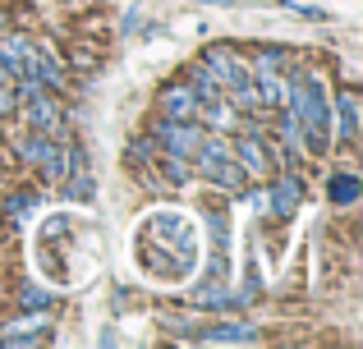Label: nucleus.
I'll use <instances>...</instances> for the list:
<instances>
[{
  "instance_id": "5701e85b",
  "label": "nucleus",
  "mask_w": 363,
  "mask_h": 349,
  "mask_svg": "<svg viewBox=\"0 0 363 349\" xmlns=\"http://www.w3.org/2000/svg\"><path fill=\"white\" fill-rule=\"evenodd\" d=\"M198 5H235V0H198Z\"/></svg>"
},
{
  "instance_id": "f03ea898",
  "label": "nucleus",
  "mask_w": 363,
  "mask_h": 349,
  "mask_svg": "<svg viewBox=\"0 0 363 349\" xmlns=\"http://www.w3.org/2000/svg\"><path fill=\"white\" fill-rule=\"evenodd\" d=\"M203 134L207 129L194 125V120H161L157 125V138H161V147H166V156H184V161H194Z\"/></svg>"
},
{
  "instance_id": "20e7f679",
  "label": "nucleus",
  "mask_w": 363,
  "mask_h": 349,
  "mask_svg": "<svg viewBox=\"0 0 363 349\" xmlns=\"http://www.w3.org/2000/svg\"><path fill=\"white\" fill-rule=\"evenodd\" d=\"M18 152H23V161L42 166L46 179H60V175H65V152H60V147H55L46 134H28L23 143H18Z\"/></svg>"
},
{
  "instance_id": "2eb2a0df",
  "label": "nucleus",
  "mask_w": 363,
  "mask_h": 349,
  "mask_svg": "<svg viewBox=\"0 0 363 349\" xmlns=\"http://www.w3.org/2000/svg\"><path fill=\"white\" fill-rule=\"evenodd\" d=\"M276 134H281L285 152H294V147H303V125H299V115H294V110H285V115H281V125H276Z\"/></svg>"
},
{
  "instance_id": "1a4fd4ad",
  "label": "nucleus",
  "mask_w": 363,
  "mask_h": 349,
  "mask_svg": "<svg viewBox=\"0 0 363 349\" xmlns=\"http://www.w3.org/2000/svg\"><path fill=\"white\" fill-rule=\"evenodd\" d=\"M203 341L207 345H253L257 331L248 322H221V326H212V331H203Z\"/></svg>"
},
{
  "instance_id": "dca6fc26",
  "label": "nucleus",
  "mask_w": 363,
  "mask_h": 349,
  "mask_svg": "<svg viewBox=\"0 0 363 349\" xmlns=\"http://www.w3.org/2000/svg\"><path fill=\"white\" fill-rule=\"evenodd\" d=\"M359 193H363V184L354 175H336V179H331V202H336V207H350Z\"/></svg>"
},
{
  "instance_id": "423d86ee",
  "label": "nucleus",
  "mask_w": 363,
  "mask_h": 349,
  "mask_svg": "<svg viewBox=\"0 0 363 349\" xmlns=\"http://www.w3.org/2000/svg\"><path fill=\"white\" fill-rule=\"evenodd\" d=\"M198 171H203L212 184H221L225 193H244V171H240V161L235 156H216V161H194Z\"/></svg>"
},
{
  "instance_id": "393cba45",
  "label": "nucleus",
  "mask_w": 363,
  "mask_h": 349,
  "mask_svg": "<svg viewBox=\"0 0 363 349\" xmlns=\"http://www.w3.org/2000/svg\"><path fill=\"white\" fill-rule=\"evenodd\" d=\"M0 28H5V14H0Z\"/></svg>"
},
{
  "instance_id": "a211bd4d",
  "label": "nucleus",
  "mask_w": 363,
  "mask_h": 349,
  "mask_svg": "<svg viewBox=\"0 0 363 349\" xmlns=\"http://www.w3.org/2000/svg\"><path fill=\"white\" fill-rule=\"evenodd\" d=\"M18 304L46 313V308H51V294H46V290H37V285H23V290H18Z\"/></svg>"
},
{
  "instance_id": "412c9836",
  "label": "nucleus",
  "mask_w": 363,
  "mask_h": 349,
  "mask_svg": "<svg viewBox=\"0 0 363 349\" xmlns=\"http://www.w3.org/2000/svg\"><path fill=\"white\" fill-rule=\"evenodd\" d=\"M18 106V97H14V88H9V79H0V115H9V110Z\"/></svg>"
},
{
  "instance_id": "9d476101",
  "label": "nucleus",
  "mask_w": 363,
  "mask_h": 349,
  "mask_svg": "<svg viewBox=\"0 0 363 349\" xmlns=\"http://www.w3.org/2000/svg\"><path fill=\"white\" fill-rule=\"evenodd\" d=\"M336 120H340L336 138H340V143H354V138H359V101H354V92H340V101H336Z\"/></svg>"
},
{
  "instance_id": "f8f14e48",
  "label": "nucleus",
  "mask_w": 363,
  "mask_h": 349,
  "mask_svg": "<svg viewBox=\"0 0 363 349\" xmlns=\"http://www.w3.org/2000/svg\"><path fill=\"white\" fill-rule=\"evenodd\" d=\"M194 115H203L207 125L216 129V134H225V129L235 125V106H230L225 97H216V101H198V110H194Z\"/></svg>"
},
{
  "instance_id": "6e6552de",
  "label": "nucleus",
  "mask_w": 363,
  "mask_h": 349,
  "mask_svg": "<svg viewBox=\"0 0 363 349\" xmlns=\"http://www.w3.org/2000/svg\"><path fill=\"white\" fill-rule=\"evenodd\" d=\"M161 110H166V120H194L198 97L189 92V83H175V88L161 92Z\"/></svg>"
},
{
  "instance_id": "f257e3e1",
  "label": "nucleus",
  "mask_w": 363,
  "mask_h": 349,
  "mask_svg": "<svg viewBox=\"0 0 363 349\" xmlns=\"http://www.w3.org/2000/svg\"><path fill=\"white\" fill-rule=\"evenodd\" d=\"M285 101H290V110L299 115V125H303V147H308V152H322V147H327V138H331L327 88H322L313 74L290 69V79H285Z\"/></svg>"
},
{
  "instance_id": "39448f33",
  "label": "nucleus",
  "mask_w": 363,
  "mask_h": 349,
  "mask_svg": "<svg viewBox=\"0 0 363 349\" xmlns=\"http://www.w3.org/2000/svg\"><path fill=\"white\" fill-rule=\"evenodd\" d=\"M230 156L240 161V171H244V179H267L272 175V161H267V147H262V134H248V138H240V143H230Z\"/></svg>"
},
{
  "instance_id": "aec40b11",
  "label": "nucleus",
  "mask_w": 363,
  "mask_h": 349,
  "mask_svg": "<svg viewBox=\"0 0 363 349\" xmlns=\"http://www.w3.org/2000/svg\"><path fill=\"white\" fill-rule=\"evenodd\" d=\"M33 207H37V198H33V193H23V198H9L5 212L14 216V221H23V212H33Z\"/></svg>"
},
{
  "instance_id": "6ab92c4d",
  "label": "nucleus",
  "mask_w": 363,
  "mask_h": 349,
  "mask_svg": "<svg viewBox=\"0 0 363 349\" xmlns=\"http://www.w3.org/2000/svg\"><path fill=\"white\" fill-rule=\"evenodd\" d=\"M161 171H166L170 184H189V171H194V161H184V156H166V166H161Z\"/></svg>"
},
{
  "instance_id": "0eeeda50",
  "label": "nucleus",
  "mask_w": 363,
  "mask_h": 349,
  "mask_svg": "<svg viewBox=\"0 0 363 349\" xmlns=\"http://www.w3.org/2000/svg\"><path fill=\"white\" fill-rule=\"evenodd\" d=\"M299 193H303L299 175H281L276 188H272V198H267V212H272V216H290L294 207H299Z\"/></svg>"
},
{
  "instance_id": "b1692460",
  "label": "nucleus",
  "mask_w": 363,
  "mask_h": 349,
  "mask_svg": "<svg viewBox=\"0 0 363 349\" xmlns=\"http://www.w3.org/2000/svg\"><path fill=\"white\" fill-rule=\"evenodd\" d=\"M0 79H9V74H5V64H0Z\"/></svg>"
},
{
  "instance_id": "7ed1b4c3",
  "label": "nucleus",
  "mask_w": 363,
  "mask_h": 349,
  "mask_svg": "<svg viewBox=\"0 0 363 349\" xmlns=\"http://www.w3.org/2000/svg\"><path fill=\"white\" fill-rule=\"evenodd\" d=\"M203 64H207V74L221 83V92H225V88H235L240 79H248V74H253V69H248V64L240 60V55L230 51V46H207Z\"/></svg>"
},
{
  "instance_id": "9b49d317",
  "label": "nucleus",
  "mask_w": 363,
  "mask_h": 349,
  "mask_svg": "<svg viewBox=\"0 0 363 349\" xmlns=\"http://www.w3.org/2000/svg\"><path fill=\"white\" fill-rule=\"evenodd\" d=\"M28 55H33V42L28 37H5L0 42V64H5V74H23V64H28Z\"/></svg>"
},
{
  "instance_id": "4be33fe9",
  "label": "nucleus",
  "mask_w": 363,
  "mask_h": 349,
  "mask_svg": "<svg viewBox=\"0 0 363 349\" xmlns=\"http://www.w3.org/2000/svg\"><path fill=\"white\" fill-rule=\"evenodd\" d=\"M138 18H143V9H138V5H133V9H129V14H124V33H133V28H138Z\"/></svg>"
},
{
  "instance_id": "f3484780",
  "label": "nucleus",
  "mask_w": 363,
  "mask_h": 349,
  "mask_svg": "<svg viewBox=\"0 0 363 349\" xmlns=\"http://www.w3.org/2000/svg\"><path fill=\"white\" fill-rule=\"evenodd\" d=\"M285 60H290V55H285L281 46H262V51L253 55V69H285Z\"/></svg>"
},
{
  "instance_id": "ddd939ff",
  "label": "nucleus",
  "mask_w": 363,
  "mask_h": 349,
  "mask_svg": "<svg viewBox=\"0 0 363 349\" xmlns=\"http://www.w3.org/2000/svg\"><path fill=\"white\" fill-rule=\"evenodd\" d=\"M189 92H194L198 101H216V97H225L221 83L207 74V64H194V74H189Z\"/></svg>"
},
{
  "instance_id": "4468645a",
  "label": "nucleus",
  "mask_w": 363,
  "mask_h": 349,
  "mask_svg": "<svg viewBox=\"0 0 363 349\" xmlns=\"http://www.w3.org/2000/svg\"><path fill=\"white\" fill-rule=\"evenodd\" d=\"M69 161H74V188L69 193L79 198V202H88L92 198V175H88V161H83V147H69Z\"/></svg>"
}]
</instances>
